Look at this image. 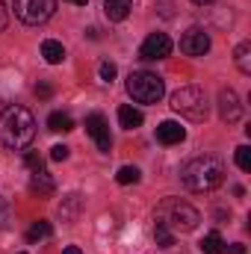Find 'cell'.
Masks as SVG:
<instances>
[{
	"label": "cell",
	"instance_id": "obj_1",
	"mask_svg": "<svg viewBox=\"0 0 251 254\" xmlns=\"http://www.w3.org/2000/svg\"><path fill=\"white\" fill-rule=\"evenodd\" d=\"M181 181L189 192H210L216 187H222L225 181V163L213 154H201L192 157L189 163H184L181 169Z\"/></svg>",
	"mask_w": 251,
	"mask_h": 254
},
{
	"label": "cell",
	"instance_id": "obj_2",
	"mask_svg": "<svg viewBox=\"0 0 251 254\" xmlns=\"http://www.w3.org/2000/svg\"><path fill=\"white\" fill-rule=\"evenodd\" d=\"M36 136V119L27 107H6L0 113V142L12 151H24Z\"/></svg>",
	"mask_w": 251,
	"mask_h": 254
},
{
	"label": "cell",
	"instance_id": "obj_3",
	"mask_svg": "<svg viewBox=\"0 0 251 254\" xmlns=\"http://www.w3.org/2000/svg\"><path fill=\"white\" fill-rule=\"evenodd\" d=\"M198 222H201V213L181 198H166L157 207V225L169 228L172 234H189L198 228Z\"/></svg>",
	"mask_w": 251,
	"mask_h": 254
},
{
	"label": "cell",
	"instance_id": "obj_4",
	"mask_svg": "<svg viewBox=\"0 0 251 254\" xmlns=\"http://www.w3.org/2000/svg\"><path fill=\"white\" fill-rule=\"evenodd\" d=\"M125 86H127V95L136 104H160L163 95H166V83L151 71H133Z\"/></svg>",
	"mask_w": 251,
	"mask_h": 254
},
{
	"label": "cell",
	"instance_id": "obj_5",
	"mask_svg": "<svg viewBox=\"0 0 251 254\" xmlns=\"http://www.w3.org/2000/svg\"><path fill=\"white\" fill-rule=\"evenodd\" d=\"M172 110L181 113L189 122H204L207 113H210V104H207L204 89H198V86H181L172 95Z\"/></svg>",
	"mask_w": 251,
	"mask_h": 254
},
{
	"label": "cell",
	"instance_id": "obj_6",
	"mask_svg": "<svg viewBox=\"0 0 251 254\" xmlns=\"http://www.w3.org/2000/svg\"><path fill=\"white\" fill-rule=\"evenodd\" d=\"M54 12H57V0H15V15L30 27L45 24Z\"/></svg>",
	"mask_w": 251,
	"mask_h": 254
},
{
	"label": "cell",
	"instance_id": "obj_7",
	"mask_svg": "<svg viewBox=\"0 0 251 254\" xmlns=\"http://www.w3.org/2000/svg\"><path fill=\"white\" fill-rule=\"evenodd\" d=\"M86 133L95 139L98 151H104V154H110V151H113V136H110L107 119H104L101 113H89V116H86Z\"/></svg>",
	"mask_w": 251,
	"mask_h": 254
},
{
	"label": "cell",
	"instance_id": "obj_8",
	"mask_svg": "<svg viewBox=\"0 0 251 254\" xmlns=\"http://www.w3.org/2000/svg\"><path fill=\"white\" fill-rule=\"evenodd\" d=\"M169 54H172V39L166 33H151L142 42V48H139V57L142 60H166Z\"/></svg>",
	"mask_w": 251,
	"mask_h": 254
},
{
	"label": "cell",
	"instance_id": "obj_9",
	"mask_svg": "<svg viewBox=\"0 0 251 254\" xmlns=\"http://www.w3.org/2000/svg\"><path fill=\"white\" fill-rule=\"evenodd\" d=\"M181 51H184L187 57H204V54L210 51V36H207V30H201V27L187 30L184 39H181Z\"/></svg>",
	"mask_w": 251,
	"mask_h": 254
},
{
	"label": "cell",
	"instance_id": "obj_10",
	"mask_svg": "<svg viewBox=\"0 0 251 254\" xmlns=\"http://www.w3.org/2000/svg\"><path fill=\"white\" fill-rule=\"evenodd\" d=\"M219 116H222L225 125H237L243 119V104H240L234 89H222L219 92Z\"/></svg>",
	"mask_w": 251,
	"mask_h": 254
},
{
	"label": "cell",
	"instance_id": "obj_11",
	"mask_svg": "<svg viewBox=\"0 0 251 254\" xmlns=\"http://www.w3.org/2000/svg\"><path fill=\"white\" fill-rule=\"evenodd\" d=\"M157 139H160L163 145H181V142L187 139V130L178 125V122L166 119V122H160V125H157Z\"/></svg>",
	"mask_w": 251,
	"mask_h": 254
},
{
	"label": "cell",
	"instance_id": "obj_12",
	"mask_svg": "<svg viewBox=\"0 0 251 254\" xmlns=\"http://www.w3.org/2000/svg\"><path fill=\"white\" fill-rule=\"evenodd\" d=\"M30 190L39 192V195H54V190H57V181H54V175H51V172L36 169V172L30 175Z\"/></svg>",
	"mask_w": 251,
	"mask_h": 254
},
{
	"label": "cell",
	"instance_id": "obj_13",
	"mask_svg": "<svg viewBox=\"0 0 251 254\" xmlns=\"http://www.w3.org/2000/svg\"><path fill=\"white\" fill-rule=\"evenodd\" d=\"M133 9V0H104V12L110 21H125Z\"/></svg>",
	"mask_w": 251,
	"mask_h": 254
},
{
	"label": "cell",
	"instance_id": "obj_14",
	"mask_svg": "<svg viewBox=\"0 0 251 254\" xmlns=\"http://www.w3.org/2000/svg\"><path fill=\"white\" fill-rule=\"evenodd\" d=\"M42 57H45V63L48 65H60L65 60L63 42H57V39H45V42H42Z\"/></svg>",
	"mask_w": 251,
	"mask_h": 254
},
{
	"label": "cell",
	"instance_id": "obj_15",
	"mask_svg": "<svg viewBox=\"0 0 251 254\" xmlns=\"http://www.w3.org/2000/svg\"><path fill=\"white\" fill-rule=\"evenodd\" d=\"M142 122H145V116L136 107H130V104L119 107V125L125 127V130H136V127H142Z\"/></svg>",
	"mask_w": 251,
	"mask_h": 254
},
{
	"label": "cell",
	"instance_id": "obj_16",
	"mask_svg": "<svg viewBox=\"0 0 251 254\" xmlns=\"http://www.w3.org/2000/svg\"><path fill=\"white\" fill-rule=\"evenodd\" d=\"M80 207H83V201H80L77 192L68 195V198H63V204H60V219H63V222H74L77 213H80Z\"/></svg>",
	"mask_w": 251,
	"mask_h": 254
},
{
	"label": "cell",
	"instance_id": "obj_17",
	"mask_svg": "<svg viewBox=\"0 0 251 254\" xmlns=\"http://www.w3.org/2000/svg\"><path fill=\"white\" fill-rule=\"evenodd\" d=\"M48 127L54 133H68V130H74V119L68 113H51L48 116Z\"/></svg>",
	"mask_w": 251,
	"mask_h": 254
},
{
	"label": "cell",
	"instance_id": "obj_18",
	"mask_svg": "<svg viewBox=\"0 0 251 254\" xmlns=\"http://www.w3.org/2000/svg\"><path fill=\"white\" fill-rule=\"evenodd\" d=\"M234 57H237V68H240L243 74H251V42H243V45L234 51Z\"/></svg>",
	"mask_w": 251,
	"mask_h": 254
},
{
	"label": "cell",
	"instance_id": "obj_19",
	"mask_svg": "<svg viewBox=\"0 0 251 254\" xmlns=\"http://www.w3.org/2000/svg\"><path fill=\"white\" fill-rule=\"evenodd\" d=\"M201 252L204 254H225V243H222V237L213 231V234H207L204 240H201Z\"/></svg>",
	"mask_w": 251,
	"mask_h": 254
},
{
	"label": "cell",
	"instance_id": "obj_20",
	"mask_svg": "<svg viewBox=\"0 0 251 254\" xmlns=\"http://www.w3.org/2000/svg\"><path fill=\"white\" fill-rule=\"evenodd\" d=\"M51 234H54L51 222H36V225L27 231V243H39V240H48Z\"/></svg>",
	"mask_w": 251,
	"mask_h": 254
},
{
	"label": "cell",
	"instance_id": "obj_21",
	"mask_svg": "<svg viewBox=\"0 0 251 254\" xmlns=\"http://www.w3.org/2000/svg\"><path fill=\"white\" fill-rule=\"evenodd\" d=\"M139 178H142V175H139V169H136V166H122V169H119V175H116V181H119L122 187H127V184H136Z\"/></svg>",
	"mask_w": 251,
	"mask_h": 254
},
{
	"label": "cell",
	"instance_id": "obj_22",
	"mask_svg": "<svg viewBox=\"0 0 251 254\" xmlns=\"http://www.w3.org/2000/svg\"><path fill=\"white\" fill-rule=\"evenodd\" d=\"M154 237H157V246H160V249H172V246H175V234H172L169 228H163V225H157Z\"/></svg>",
	"mask_w": 251,
	"mask_h": 254
},
{
	"label": "cell",
	"instance_id": "obj_23",
	"mask_svg": "<svg viewBox=\"0 0 251 254\" xmlns=\"http://www.w3.org/2000/svg\"><path fill=\"white\" fill-rule=\"evenodd\" d=\"M234 157H237V166H240L243 172H251V148L249 145H240Z\"/></svg>",
	"mask_w": 251,
	"mask_h": 254
},
{
	"label": "cell",
	"instance_id": "obj_24",
	"mask_svg": "<svg viewBox=\"0 0 251 254\" xmlns=\"http://www.w3.org/2000/svg\"><path fill=\"white\" fill-rule=\"evenodd\" d=\"M98 74H101V80H104V83H113V80H116V74H119V68H116L113 63H101Z\"/></svg>",
	"mask_w": 251,
	"mask_h": 254
},
{
	"label": "cell",
	"instance_id": "obj_25",
	"mask_svg": "<svg viewBox=\"0 0 251 254\" xmlns=\"http://www.w3.org/2000/svg\"><path fill=\"white\" fill-rule=\"evenodd\" d=\"M9 222H12V213H9V201L0 195V228H9Z\"/></svg>",
	"mask_w": 251,
	"mask_h": 254
},
{
	"label": "cell",
	"instance_id": "obj_26",
	"mask_svg": "<svg viewBox=\"0 0 251 254\" xmlns=\"http://www.w3.org/2000/svg\"><path fill=\"white\" fill-rule=\"evenodd\" d=\"M68 154H71V151H68L65 145H54V148H51V160H54V163H63V160H68Z\"/></svg>",
	"mask_w": 251,
	"mask_h": 254
},
{
	"label": "cell",
	"instance_id": "obj_27",
	"mask_svg": "<svg viewBox=\"0 0 251 254\" xmlns=\"http://www.w3.org/2000/svg\"><path fill=\"white\" fill-rule=\"evenodd\" d=\"M24 163H27L33 172H36V169H42V157H39L36 151H27V154H24Z\"/></svg>",
	"mask_w": 251,
	"mask_h": 254
},
{
	"label": "cell",
	"instance_id": "obj_28",
	"mask_svg": "<svg viewBox=\"0 0 251 254\" xmlns=\"http://www.w3.org/2000/svg\"><path fill=\"white\" fill-rule=\"evenodd\" d=\"M36 95H39V98H51V95H54V89H51L48 83H39V86H36Z\"/></svg>",
	"mask_w": 251,
	"mask_h": 254
},
{
	"label": "cell",
	"instance_id": "obj_29",
	"mask_svg": "<svg viewBox=\"0 0 251 254\" xmlns=\"http://www.w3.org/2000/svg\"><path fill=\"white\" fill-rule=\"evenodd\" d=\"M6 24H9V12H6V3L0 0V33L6 30Z\"/></svg>",
	"mask_w": 251,
	"mask_h": 254
},
{
	"label": "cell",
	"instance_id": "obj_30",
	"mask_svg": "<svg viewBox=\"0 0 251 254\" xmlns=\"http://www.w3.org/2000/svg\"><path fill=\"white\" fill-rule=\"evenodd\" d=\"M231 254H249V252H246L243 243H234V246H231Z\"/></svg>",
	"mask_w": 251,
	"mask_h": 254
},
{
	"label": "cell",
	"instance_id": "obj_31",
	"mask_svg": "<svg viewBox=\"0 0 251 254\" xmlns=\"http://www.w3.org/2000/svg\"><path fill=\"white\" fill-rule=\"evenodd\" d=\"M63 254H83V252H80V249H77V246H68V249H65Z\"/></svg>",
	"mask_w": 251,
	"mask_h": 254
},
{
	"label": "cell",
	"instance_id": "obj_32",
	"mask_svg": "<svg viewBox=\"0 0 251 254\" xmlns=\"http://www.w3.org/2000/svg\"><path fill=\"white\" fill-rule=\"evenodd\" d=\"M68 3H74V6H86L89 0H68Z\"/></svg>",
	"mask_w": 251,
	"mask_h": 254
},
{
	"label": "cell",
	"instance_id": "obj_33",
	"mask_svg": "<svg viewBox=\"0 0 251 254\" xmlns=\"http://www.w3.org/2000/svg\"><path fill=\"white\" fill-rule=\"evenodd\" d=\"M192 3H198V6H204V3H213V0H192Z\"/></svg>",
	"mask_w": 251,
	"mask_h": 254
},
{
	"label": "cell",
	"instance_id": "obj_34",
	"mask_svg": "<svg viewBox=\"0 0 251 254\" xmlns=\"http://www.w3.org/2000/svg\"><path fill=\"white\" fill-rule=\"evenodd\" d=\"M21 254H27V252H21Z\"/></svg>",
	"mask_w": 251,
	"mask_h": 254
}]
</instances>
